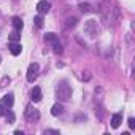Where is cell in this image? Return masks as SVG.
Returning <instances> with one entry per match:
<instances>
[{
  "label": "cell",
  "instance_id": "cell-1",
  "mask_svg": "<svg viewBox=\"0 0 135 135\" xmlns=\"http://www.w3.org/2000/svg\"><path fill=\"white\" fill-rule=\"evenodd\" d=\"M56 92H57V97L60 100H69L72 97V88L67 84V81H60L56 88Z\"/></svg>",
  "mask_w": 135,
  "mask_h": 135
},
{
  "label": "cell",
  "instance_id": "cell-2",
  "mask_svg": "<svg viewBox=\"0 0 135 135\" xmlns=\"http://www.w3.org/2000/svg\"><path fill=\"white\" fill-rule=\"evenodd\" d=\"M38 70H40V65L38 64H30L29 65V69H27V81L29 83H33L38 76Z\"/></svg>",
  "mask_w": 135,
  "mask_h": 135
},
{
  "label": "cell",
  "instance_id": "cell-3",
  "mask_svg": "<svg viewBox=\"0 0 135 135\" xmlns=\"http://www.w3.org/2000/svg\"><path fill=\"white\" fill-rule=\"evenodd\" d=\"M84 33H88V35L97 33V21H95V19L86 21V24H84Z\"/></svg>",
  "mask_w": 135,
  "mask_h": 135
},
{
  "label": "cell",
  "instance_id": "cell-4",
  "mask_svg": "<svg viewBox=\"0 0 135 135\" xmlns=\"http://www.w3.org/2000/svg\"><path fill=\"white\" fill-rule=\"evenodd\" d=\"M26 119H27L29 122H32V121H38V119H40V113H38V110H35V108H29V110L26 111Z\"/></svg>",
  "mask_w": 135,
  "mask_h": 135
},
{
  "label": "cell",
  "instance_id": "cell-5",
  "mask_svg": "<svg viewBox=\"0 0 135 135\" xmlns=\"http://www.w3.org/2000/svg\"><path fill=\"white\" fill-rule=\"evenodd\" d=\"M49 8H51V3H49V2H46V0H40V2L37 3V11H38L40 15L48 13V11H49Z\"/></svg>",
  "mask_w": 135,
  "mask_h": 135
},
{
  "label": "cell",
  "instance_id": "cell-6",
  "mask_svg": "<svg viewBox=\"0 0 135 135\" xmlns=\"http://www.w3.org/2000/svg\"><path fill=\"white\" fill-rule=\"evenodd\" d=\"M8 48H10V52H11L13 56H18V54H21V51H22V46H21L18 41H11Z\"/></svg>",
  "mask_w": 135,
  "mask_h": 135
},
{
  "label": "cell",
  "instance_id": "cell-7",
  "mask_svg": "<svg viewBox=\"0 0 135 135\" xmlns=\"http://www.w3.org/2000/svg\"><path fill=\"white\" fill-rule=\"evenodd\" d=\"M30 99H32V102H40V100H41V89H40L38 86H35V88L32 89Z\"/></svg>",
  "mask_w": 135,
  "mask_h": 135
},
{
  "label": "cell",
  "instance_id": "cell-8",
  "mask_svg": "<svg viewBox=\"0 0 135 135\" xmlns=\"http://www.w3.org/2000/svg\"><path fill=\"white\" fill-rule=\"evenodd\" d=\"M121 122H122V116H121V113H116V114L111 116V127H113V129H118V127L121 126Z\"/></svg>",
  "mask_w": 135,
  "mask_h": 135
},
{
  "label": "cell",
  "instance_id": "cell-9",
  "mask_svg": "<svg viewBox=\"0 0 135 135\" xmlns=\"http://www.w3.org/2000/svg\"><path fill=\"white\" fill-rule=\"evenodd\" d=\"M13 102H15V99H13V94H7V95H3V99H2V105H5L7 108H10L11 105H13Z\"/></svg>",
  "mask_w": 135,
  "mask_h": 135
},
{
  "label": "cell",
  "instance_id": "cell-10",
  "mask_svg": "<svg viewBox=\"0 0 135 135\" xmlns=\"http://www.w3.org/2000/svg\"><path fill=\"white\" fill-rule=\"evenodd\" d=\"M11 22H13V27H15V30H19V32L22 30V27H24V22H22V19H21V18H18V16H16V18H13V21H11Z\"/></svg>",
  "mask_w": 135,
  "mask_h": 135
},
{
  "label": "cell",
  "instance_id": "cell-11",
  "mask_svg": "<svg viewBox=\"0 0 135 135\" xmlns=\"http://www.w3.org/2000/svg\"><path fill=\"white\" fill-rule=\"evenodd\" d=\"M62 105L60 103H56V105H52V108H51V114L52 116H59V114H62Z\"/></svg>",
  "mask_w": 135,
  "mask_h": 135
},
{
  "label": "cell",
  "instance_id": "cell-12",
  "mask_svg": "<svg viewBox=\"0 0 135 135\" xmlns=\"http://www.w3.org/2000/svg\"><path fill=\"white\" fill-rule=\"evenodd\" d=\"M76 18H67V21H65V29L69 30V29H73L75 26H76Z\"/></svg>",
  "mask_w": 135,
  "mask_h": 135
},
{
  "label": "cell",
  "instance_id": "cell-13",
  "mask_svg": "<svg viewBox=\"0 0 135 135\" xmlns=\"http://www.w3.org/2000/svg\"><path fill=\"white\" fill-rule=\"evenodd\" d=\"M45 41L54 43V41H57V35H56V33H52V32H49V33H45Z\"/></svg>",
  "mask_w": 135,
  "mask_h": 135
},
{
  "label": "cell",
  "instance_id": "cell-14",
  "mask_svg": "<svg viewBox=\"0 0 135 135\" xmlns=\"http://www.w3.org/2000/svg\"><path fill=\"white\" fill-rule=\"evenodd\" d=\"M52 51H54L56 54H62V51H64V48H62V45L59 43V40L52 43Z\"/></svg>",
  "mask_w": 135,
  "mask_h": 135
},
{
  "label": "cell",
  "instance_id": "cell-15",
  "mask_svg": "<svg viewBox=\"0 0 135 135\" xmlns=\"http://www.w3.org/2000/svg\"><path fill=\"white\" fill-rule=\"evenodd\" d=\"M78 7H80V10H81L83 13H91V11H92V7H91L89 3H84V2H83V3H80Z\"/></svg>",
  "mask_w": 135,
  "mask_h": 135
},
{
  "label": "cell",
  "instance_id": "cell-16",
  "mask_svg": "<svg viewBox=\"0 0 135 135\" xmlns=\"http://www.w3.org/2000/svg\"><path fill=\"white\" fill-rule=\"evenodd\" d=\"M8 38H10V41H19V40H21V33H19V30H15V32H11Z\"/></svg>",
  "mask_w": 135,
  "mask_h": 135
},
{
  "label": "cell",
  "instance_id": "cell-17",
  "mask_svg": "<svg viewBox=\"0 0 135 135\" xmlns=\"http://www.w3.org/2000/svg\"><path fill=\"white\" fill-rule=\"evenodd\" d=\"M33 24H35L38 29H41V27H43V18H41V16H37V18H33Z\"/></svg>",
  "mask_w": 135,
  "mask_h": 135
},
{
  "label": "cell",
  "instance_id": "cell-18",
  "mask_svg": "<svg viewBox=\"0 0 135 135\" xmlns=\"http://www.w3.org/2000/svg\"><path fill=\"white\" fill-rule=\"evenodd\" d=\"M5 116H7V119H8V122H15V114H13V113H11L10 110L7 111V114H5Z\"/></svg>",
  "mask_w": 135,
  "mask_h": 135
},
{
  "label": "cell",
  "instance_id": "cell-19",
  "mask_svg": "<svg viewBox=\"0 0 135 135\" xmlns=\"http://www.w3.org/2000/svg\"><path fill=\"white\" fill-rule=\"evenodd\" d=\"M7 111H8V108H7L5 105L0 103V116H5V114H7Z\"/></svg>",
  "mask_w": 135,
  "mask_h": 135
},
{
  "label": "cell",
  "instance_id": "cell-20",
  "mask_svg": "<svg viewBox=\"0 0 135 135\" xmlns=\"http://www.w3.org/2000/svg\"><path fill=\"white\" fill-rule=\"evenodd\" d=\"M127 122H129L130 130H133V129H135V119H133V118H129V121H127Z\"/></svg>",
  "mask_w": 135,
  "mask_h": 135
},
{
  "label": "cell",
  "instance_id": "cell-21",
  "mask_svg": "<svg viewBox=\"0 0 135 135\" xmlns=\"http://www.w3.org/2000/svg\"><path fill=\"white\" fill-rule=\"evenodd\" d=\"M45 133H59V130H52V129H48V130H45Z\"/></svg>",
  "mask_w": 135,
  "mask_h": 135
},
{
  "label": "cell",
  "instance_id": "cell-22",
  "mask_svg": "<svg viewBox=\"0 0 135 135\" xmlns=\"http://www.w3.org/2000/svg\"><path fill=\"white\" fill-rule=\"evenodd\" d=\"M22 133H24L22 130H16V132H15V135H22Z\"/></svg>",
  "mask_w": 135,
  "mask_h": 135
},
{
  "label": "cell",
  "instance_id": "cell-23",
  "mask_svg": "<svg viewBox=\"0 0 135 135\" xmlns=\"http://www.w3.org/2000/svg\"><path fill=\"white\" fill-rule=\"evenodd\" d=\"M0 59H2V57H0Z\"/></svg>",
  "mask_w": 135,
  "mask_h": 135
}]
</instances>
